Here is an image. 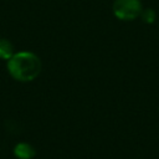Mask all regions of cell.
Returning a JSON list of instances; mask_svg holds the SVG:
<instances>
[{
    "instance_id": "6da1fadb",
    "label": "cell",
    "mask_w": 159,
    "mask_h": 159,
    "mask_svg": "<svg viewBox=\"0 0 159 159\" xmlns=\"http://www.w3.org/2000/svg\"><path fill=\"white\" fill-rule=\"evenodd\" d=\"M42 63L37 55L30 51L15 52L7 60V71L10 76L20 82H31L41 72Z\"/></svg>"
},
{
    "instance_id": "7a4b0ae2",
    "label": "cell",
    "mask_w": 159,
    "mask_h": 159,
    "mask_svg": "<svg viewBox=\"0 0 159 159\" xmlns=\"http://www.w3.org/2000/svg\"><path fill=\"white\" fill-rule=\"evenodd\" d=\"M112 10L118 20L133 21L140 16L143 6L140 0H114Z\"/></svg>"
},
{
    "instance_id": "3957f363",
    "label": "cell",
    "mask_w": 159,
    "mask_h": 159,
    "mask_svg": "<svg viewBox=\"0 0 159 159\" xmlns=\"http://www.w3.org/2000/svg\"><path fill=\"white\" fill-rule=\"evenodd\" d=\"M14 154L19 159H32L35 157V154H36V150L31 144L21 142V143H17L15 145Z\"/></svg>"
},
{
    "instance_id": "277c9868",
    "label": "cell",
    "mask_w": 159,
    "mask_h": 159,
    "mask_svg": "<svg viewBox=\"0 0 159 159\" xmlns=\"http://www.w3.org/2000/svg\"><path fill=\"white\" fill-rule=\"evenodd\" d=\"M14 53H15L14 45L7 39H0V58L7 61Z\"/></svg>"
},
{
    "instance_id": "5b68a950",
    "label": "cell",
    "mask_w": 159,
    "mask_h": 159,
    "mask_svg": "<svg viewBox=\"0 0 159 159\" xmlns=\"http://www.w3.org/2000/svg\"><path fill=\"white\" fill-rule=\"evenodd\" d=\"M140 19L145 24H153L157 19V12L154 9H143V11L140 14Z\"/></svg>"
}]
</instances>
